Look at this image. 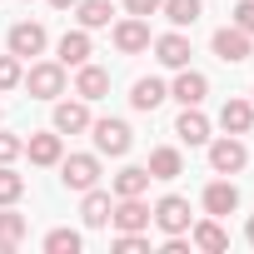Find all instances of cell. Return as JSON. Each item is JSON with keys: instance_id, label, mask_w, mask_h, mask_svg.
Listing matches in <instances>:
<instances>
[{"instance_id": "obj_16", "label": "cell", "mask_w": 254, "mask_h": 254, "mask_svg": "<svg viewBox=\"0 0 254 254\" xmlns=\"http://www.w3.org/2000/svg\"><path fill=\"white\" fill-rule=\"evenodd\" d=\"M219 125H224V135H249V125H254V105H249V100H224Z\"/></svg>"}, {"instance_id": "obj_27", "label": "cell", "mask_w": 254, "mask_h": 254, "mask_svg": "<svg viewBox=\"0 0 254 254\" xmlns=\"http://www.w3.org/2000/svg\"><path fill=\"white\" fill-rule=\"evenodd\" d=\"M80 244H85V239H80L75 229H50V234H45V249H50V254H80Z\"/></svg>"}, {"instance_id": "obj_5", "label": "cell", "mask_w": 254, "mask_h": 254, "mask_svg": "<svg viewBox=\"0 0 254 254\" xmlns=\"http://www.w3.org/2000/svg\"><path fill=\"white\" fill-rule=\"evenodd\" d=\"M155 224H160L165 234H190V224H194L190 199H185V194H165V199L155 204Z\"/></svg>"}, {"instance_id": "obj_34", "label": "cell", "mask_w": 254, "mask_h": 254, "mask_svg": "<svg viewBox=\"0 0 254 254\" xmlns=\"http://www.w3.org/2000/svg\"><path fill=\"white\" fill-rule=\"evenodd\" d=\"M50 5H55V10H70V5H80V0H50Z\"/></svg>"}, {"instance_id": "obj_15", "label": "cell", "mask_w": 254, "mask_h": 254, "mask_svg": "<svg viewBox=\"0 0 254 254\" xmlns=\"http://www.w3.org/2000/svg\"><path fill=\"white\" fill-rule=\"evenodd\" d=\"M234 209H239V190H234L229 180H214V185L204 190V214L219 219V214H234Z\"/></svg>"}, {"instance_id": "obj_9", "label": "cell", "mask_w": 254, "mask_h": 254, "mask_svg": "<svg viewBox=\"0 0 254 254\" xmlns=\"http://www.w3.org/2000/svg\"><path fill=\"white\" fill-rule=\"evenodd\" d=\"M45 50V25H35V20H20V25H10V55H40Z\"/></svg>"}, {"instance_id": "obj_3", "label": "cell", "mask_w": 254, "mask_h": 254, "mask_svg": "<svg viewBox=\"0 0 254 254\" xmlns=\"http://www.w3.org/2000/svg\"><path fill=\"white\" fill-rule=\"evenodd\" d=\"M60 180H65V190H80L85 194V190L100 185V160L95 155H70V160L60 155Z\"/></svg>"}, {"instance_id": "obj_8", "label": "cell", "mask_w": 254, "mask_h": 254, "mask_svg": "<svg viewBox=\"0 0 254 254\" xmlns=\"http://www.w3.org/2000/svg\"><path fill=\"white\" fill-rule=\"evenodd\" d=\"M150 219H155V214L140 204V194H135V199L110 204V224H115V229H130V234H135V229H150Z\"/></svg>"}, {"instance_id": "obj_13", "label": "cell", "mask_w": 254, "mask_h": 254, "mask_svg": "<svg viewBox=\"0 0 254 254\" xmlns=\"http://www.w3.org/2000/svg\"><path fill=\"white\" fill-rule=\"evenodd\" d=\"M55 130H60V135L90 130V110H85V100H60V105H55Z\"/></svg>"}, {"instance_id": "obj_19", "label": "cell", "mask_w": 254, "mask_h": 254, "mask_svg": "<svg viewBox=\"0 0 254 254\" xmlns=\"http://www.w3.org/2000/svg\"><path fill=\"white\" fill-rule=\"evenodd\" d=\"M90 60V30H65L60 35V65H85Z\"/></svg>"}, {"instance_id": "obj_11", "label": "cell", "mask_w": 254, "mask_h": 254, "mask_svg": "<svg viewBox=\"0 0 254 254\" xmlns=\"http://www.w3.org/2000/svg\"><path fill=\"white\" fill-rule=\"evenodd\" d=\"M175 135H180L185 145H209V120L199 115V105H185V110H180V120H175Z\"/></svg>"}, {"instance_id": "obj_31", "label": "cell", "mask_w": 254, "mask_h": 254, "mask_svg": "<svg viewBox=\"0 0 254 254\" xmlns=\"http://www.w3.org/2000/svg\"><path fill=\"white\" fill-rule=\"evenodd\" d=\"M25 155V140L20 135H0V165H10V160H20Z\"/></svg>"}, {"instance_id": "obj_7", "label": "cell", "mask_w": 254, "mask_h": 254, "mask_svg": "<svg viewBox=\"0 0 254 254\" xmlns=\"http://www.w3.org/2000/svg\"><path fill=\"white\" fill-rule=\"evenodd\" d=\"M214 55H219L224 65H239V60H249V35H244L239 25H224V30H214Z\"/></svg>"}, {"instance_id": "obj_33", "label": "cell", "mask_w": 254, "mask_h": 254, "mask_svg": "<svg viewBox=\"0 0 254 254\" xmlns=\"http://www.w3.org/2000/svg\"><path fill=\"white\" fill-rule=\"evenodd\" d=\"M125 10H130V15H140V20H150V15L160 10V0H125Z\"/></svg>"}, {"instance_id": "obj_17", "label": "cell", "mask_w": 254, "mask_h": 254, "mask_svg": "<svg viewBox=\"0 0 254 254\" xmlns=\"http://www.w3.org/2000/svg\"><path fill=\"white\" fill-rule=\"evenodd\" d=\"M165 100H170V90H165V80H155V75L135 80V90H130V105H135V110H160Z\"/></svg>"}, {"instance_id": "obj_26", "label": "cell", "mask_w": 254, "mask_h": 254, "mask_svg": "<svg viewBox=\"0 0 254 254\" xmlns=\"http://www.w3.org/2000/svg\"><path fill=\"white\" fill-rule=\"evenodd\" d=\"M110 0H80V30H100V25H110Z\"/></svg>"}, {"instance_id": "obj_24", "label": "cell", "mask_w": 254, "mask_h": 254, "mask_svg": "<svg viewBox=\"0 0 254 254\" xmlns=\"http://www.w3.org/2000/svg\"><path fill=\"white\" fill-rule=\"evenodd\" d=\"M20 239H25V214H15L5 204V209H0V254H10Z\"/></svg>"}, {"instance_id": "obj_2", "label": "cell", "mask_w": 254, "mask_h": 254, "mask_svg": "<svg viewBox=\"0 0 254 254\" xmlns=\"http://www.w3.org/2000/svg\"><path fill=\"white\" fill-rule=\"evenodd\" d=\"M20 85H30V95H35V100H55V95H65V65H60V60L30 65V75H25Z\"/></svg>"}, {"instance_id": "obj_28", "label": "cell", "mask_w": 254, "mask_h": 254, "mask_svg": "<svg viewBox=\"0 0 254 254\" xmlns=\"http://www.w3.org/2000/svg\"><path fill=\"white\" fill-rule=\"evenodd\" d=\"M25 194V175H15L10 165H0V204H15Z\"/></svg>"}, {"instance_id": "obj_18", "label": "cell", "mask_w": 254, "mask_h": 254, "mask_svg": "<svg viewBox=\"0 0 254 254\" xmlns=\"http://www.w3.org/2000/svg\"><path fill=\"white\" fill-rule=\"evenodd\" d=\"M25 155H30V165H60V155H65L60 130H55V135H30V140H25Z\"/></svg>"}, {"instance_id": "obj_1", "label": "cell", "mask_w": 254, "mask_h": 254, "mask_svg": "<svg viewBox=\"0 0 254 254\" xmlns=\"http://www.w3.org/2000/svg\"><path fill=\"white\" fill-rule=\"evenodd\" d=\"M90 130H95V150L110 155V160L130 155V145H135V135H130V125H125V120H90Z\"/></svg>"}, {"instance_id": "obj_21", "label": "cell", "mask_w": 254, "mask_h": 254, "mask_svg": "<svg viewBox=\"0 0 254 254\" xmlns=\"http://www.w3.org/2000/svg\"><path fill=\"white\" fill-rule=\"evenodd\" d=\"M194 244H199L204 254H219V249H229V234H224V224L209 214V219H199V224H194Z\"/></svg>"}, {"instance_id": "obj_29", "label": "cell", "mask_w": 254, "mask_h": 254, "mask_svg": "<svg viewBox=\"0 0 254 254\" xmlns=\"http://www.w3.org/2000/svg\"><path fill=\"white\" fill-rule=\"evenodd\" d=\"M25 80V70H20V55H0V90H15Z\"/></svg>"}, {"instance_id": "obj_25", "label": "cell", "mask_w": 254, "mask_h": 254, "mask_svg": "<svg viewBox=\"0 0 254 254\" xmlns=\"http://www.w3.org/2000/svg\"><path fill=\"white\" fill-rule=\"evenodd\" d=\"M160 10H165V20L175 25V30H185V25H194L199 20V0H160Z\"/></svg>"}, {"instance_id": "obj_6", "label": "cell", "mask_w": 254, "mask_h": 254, "mask_svg": "<svg viewBox=\"0 0 254 254\" xmlns=\"http://www.w3.org/2000/svg\"><path fill=\"white\" fill-rule=\"evenodd\" d=\"M115 50H120V55H140V50H150V20H140V15L120 20V25H115Z\"/></svg>"}, {"instance_id": "obj_32", "label": "cell", "mask_w": 254, "mask_h": 254, "mask_svg": "<svg viewBox=\"0 0 254 254\" xmlns=\"http://www.w3.org/2000/svg\"><path fill=\"white\" fill-rule=\"evenodd\" d=\"M234 25L244 35H254V0H239V5H234Z\"/></svg>"}, {"instance_id": "obj_10", "label": "cell", "mask_w": 254, "mask_h": 254, "mask_svg": "<svg viewBox=\"0 0 254 254\" xmlns=\"http://www.w3.org/2000/svg\"><path fill=\"white\" fill-rule=\"evenodd\" d=\"M190 55H194V50H190V40H185L180 30H170V35H160V40H155V60H160V65H170V70H185V65H190Z\"/></svg>"}, {"instance_id": "obj_30", "label": "cell", "mask_w": 254, "mask_h": 254, "mask_svg": "<svg viewBox=\"0 0 254 254\" xmlns=\"http://www.w3.org/2000/svg\"><path fill=\"white\" fill-rule=\"evenodd\" d=\"M145 249H150V239H145L140 229H135V234H130V229H120V239H115V254H145Z\"/></svg>"}, {"instance_id": "obj_12", "label": "cell", "mask_w": 254, "mask_h": 254, "mask_svg": "<svg viewBox=\"0 0 254 254\" xmlns=\"http://www.w3.org/2000/svg\"><path fill=\"white\" fill-rule=\"evenodd\" d=\"M204 95H209V80H204L199 70H190V65H185V70H180V80L170 85V100H180V105H199Z\"/></svg>"}, {"instance_id": "obj_14", "label": "cell", "mask_w": 254, "mask_h": 254, "mask_svg": "<svg viewBox=\"0 0 254 254\" xmlns=\"http://www.w3.org/2000/svg\"><path fill=\"white\" fill-rule=\"evenodd\" d=\"M105 90H110V75H105L100 65H90V60H85V65H80V75H75V95L90 105V100H105Z\"/></svg>"}, {"instance_id": "obj_4", "label": "cell", "mask_w": 254, "mask_h": 254, "mask_svg": "<svg viewBox=\"0 0 254 254\" xmlns=\"http://www.w3.org/2000/svg\"><path fill=\"white\" fill-rule=\"evenodd\" d=\"M244 160H249V150H244V140H239V135L209 140V165H214V175H239V170H244Z\"/></svg>"}, {"instance_id": "obj_20", "label": "cell", "mask_w": 254, "mask_h": 254, "mask_svg": "<svg viewBox=\"0 0 254 254\" xmlns=\"http://www.w3.org/2000/svg\"><path fill=\"white\" fill-rule=\"evenodd\" d=\"M150 190V170L145 165H125L120 175H115V194L120 199H135V194H145Z\"/></svg>"}, {"instance_id": "obj_23", "label": "cell", "mask_w": 254, "mask_h": 254, "mask_svg": "<svg viewBox=\"0 0 254 254\" xmlns=\"http://www.w3.org/2000/svg\"><path fill=\"white\" fill-rule=\"evenodd\" d=\"M80 214H85V224H90V229H105V224H110V194H105V190H85Z\"/></svg>"}, {"instance_id": "obj_22", "label": "cell", "mask_w": 254, "mask_h": 254, "mask_svg": "<svg viewBox=\"0 0 254 254\" xmlns=\"http://www.w3.org/2000/svg\"><path fill=\"white\" fill-rule=\"evenodd\" d=\"M145 170H150V180H180L185 160H180V150H170V145H165V150H155V155H150V165H145Z\"/></svg>"}, {"instance_id": "obj_35", "label": "cell", "mask_w": 254, "mask_h": 254, "mask_svg": "<svg viewBox=\"0 0 254 254\" xmlns=\"http://www.w3.org/2000/svg\"><path fill=\"white\" fill-rule=\"evenodd\" d=\"M244 239H249V244H254V219H249V224H244Z\"/></svg>"}]
</instances>
